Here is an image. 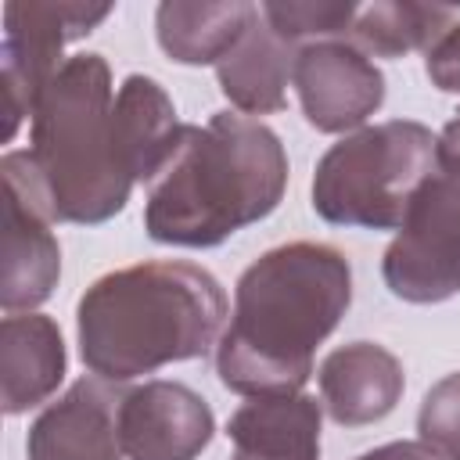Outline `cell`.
I'll return each instance as SVG.
<instances>
[{
  "instance_id": "52a82bcc",
  "label": "cell",
  "mask_w": 460,
  "mask_h": 460,
  "mask_svg": "<svg viewBox=\"0 0 460 460\" xmlns=\"http://www.w3.org/2000/svg\"><path fill=\"white\" fill-rule=\"evenodd\" d=\"M111 14L108 4H4V140H11L22 119H32L36 101L61 72L58 58L65 43L86 36Z\"/></svg>"
},
{
  "instance_id": "7a4b0ae2",
  "label": "cell",
  "mask_w": 460,
  "mask_h": 460,
  "mask_svg": "<svg viewBox=\"0 0 460 460\" xmlns=\"http://www.w3.org/2000/svg\"><path fill=\"white\" fill-rule=\"evenodd\" d=\"M352 302L349 259L316 241L259 255L237 280L234 316L216 345V374L241 395L298 392L320 341Z\"/></svg>"
},
{
  "instance_id": "7c38bea8",
  "label": "cell",
  "mask_w": 460,
  "mask_h": 460,
  "mask_svg": "<svg viewBox=\"0 0 460 460\" xmlns=\"http://www.w3.org/2000/svg\"><path fill=\"white\" fill-rule=\"evenodd\" d=\"M402 385V363L377 341H349L320 363V402L341 428L388 417Z\"/></svg>"
},
{
  "instance_id": "30bf717a",
  "label": "cell",
  "mask_w": 460,
  "mask_h": 460,
  "mask_svg": "<svg viewBox=\"0 0 460 460\" xmlns=\"http://www.w3.org/2000/svg\"><path fill=\"white\" fill-rule=\"evenodd\" d=\"M212 431L208 402L180 381H144L119 402V442L129 460H194Z\"/></svg>"
},
{
  "instance_id": "9c48e42d",
  "label": "cell",
  "mask_w": 460,
  "mask_h": 460,
  "mask_svg": "<svg viewBox=\"0 0 460 460\" xmlns=\"http://www.w3.org/2000/svg\"><path fill=\"white\" fill-rule=\"evenodd\" d=\"M302 115L320 133H345L363 126L385 101L381 68L345 40H320L298 50L295 75Z\"/></svg>"
},
{
  "instance_id": "ac0fdd59",
  "label": "cell",
  "mask_w": 460,
  "mask_h": 460,
  "mask_svg": "<svg viewBox=\"0 0 460 460\" xmlns=\"http://www.w3.org/2000/svg\"><path fill=\"white\" fill-rule=\"evenodd\" d=\"M259 14L288 43L309 47V43L338 40V36L352 32L359 7L356 4H262Z\"/></svg>"
},
{
  "instance_id": "3957f363",
  "label": "cell",
  "mask_w": 460,
  "mask_h": 460,
  "mask_svg": "<svg viewBox=\"0 0 460 460\" xmlns=\"http://www.w3.org/2000/svg\"><path fill=\"white\" fill-rule=\"evenodd\" d=\"M288 187L280 137L237 111L183 126L169 158L147 183L144 230L158 244L212 248L266 219Z\"/></svg>"
},
{
  "instance_id": "7402d4cb",
  "label": "cell",
  "mask_w": 460,
  "mask_h": 460,
  "mask_svg": "<svg viewBox=\"0 0 460 460\" xmlns=\"http://www.w3.org/2000/svg\"><path fill=\"white\" fill-rule=\"evenodd\" d=\"M356 460H438V456L420 442H388V446H377Z\"/></svg>"
},
{
  "instance_id": "2e32d148",
  "label": "cell",
  "mask_w": 460,
  "mask_h": 460,
  "mask_svg": "<svg viewBox=\"0 0 460 460\" xmlns=\"http://www.w3.org/2000/svg\"><path fill=\"white\" fill-rule=\"evenodd\" d=\"M259 7L244 0L226 4H162L155 32L162 50L180 65H219L255 22Z\"/></svg>"
},
{
  "instance_id": "44dd1931",
  "label": "cell",
  "mask_w": 460,
  "mask_h": 460,
  "mask_svg": "<svg viewBox=\"0 0 460 460\" xmlns=\"http://www.w3.org/2000/svg\"><path fill=\"white\" fill-rule=\"evenodd\" d=\"M435 155H438V165L446 169V176L449 180H460V111L442 126L438 144H435Z\"/></svg>"
},
{
  "instance_id": "9a60e30c",
  "label": "cell",
  "mask_w": 460,
  "mask_h": 460,
  "mask_svg": "<svg viewBox=\"0 0 460 460\" xmlns=\"http://www.w3.org/2000/svg\"><path fill=\"white\" fill-rule=\"evenodd\" d=\"M4 410L25 413L40 406L65 377V341L43 313H7L0 323Z\"/></svg>"
},
{
  "instance_id": "5bb4252c",
  "label": "cell",
  "mask_w": 460,
  "mask_h": 460,
  "mask_svg": "<svg viewBox=\"0 0 460 460\" xmlns=\"http://www.w3.org/2000/svg\"><path fill=\"white\" fill-rule=\"evenodd\" d=\"M302 47L288 43L262 14L248 25L237 47L216 65L223 97L244 115H270L288 104V79L295 75V58Z\"/></svg>"
},
{
  "instance_id": "5b68a950",
  "label": "cell",
  "mask_w": 460,
  "mask_h": 460,
  "mask_svg": "<svg viewBox=\"0 0 460 460\" xmlns=\"http://www.w3.org/2000/svg\"><path fill=\"white\" fill-rule=\"evenodd\" d=\"M435 144L438 137L413 119H392L341 137L316 162V216L338 226H399L417 190L435 176Z\"/></svg>"
},
{
  "instance_id": "277c9868",
  "label": "cell",
  "mask_w": 460,
  "mask_h": 460,
  "mask_svg": "<svg viewBox=\"0 0 460 460\" xmlns=\"http://www.w3.org/2000/svg\"><path fill=\"white\" fill-rule=\"evenodd\" d=\"M226 316L219 280L194 262H137L86 288L75 309L79 356L104 381H129L212 349Z\"/></svg>"
},
{
  "instance_id": "4fadbf2b",
  "label": "cell",
  "mask_w": 460,
  "mask_h": 460,
  "mask_svg": "<svg viewBox=\"0 0 460 460\" xmlns=\"http://www.w3.org/2000/svg\"><path fill=\"white\" fill-rule=\"evenodd\" d=\"M230 460H320V402L302 392L255 395L226 420Z\"/></svg>"
},
{
  "instance_id": "8992f818",
  "label": "cell",
  "mask_w": 460,
  "mask_h": 460,
  "mask_svg": "<svg viewBox=\"0 0 460 460\" xmlns=\"http://www.w3.org/2000/svg\"><path fill=\"white\" fill-rule=\"evenodd\" d=\"M381 277L402 302L431 305L460 295V180L431 176L410 201Z\"/></svg>"
},
{
  "instance_id": "8fae6325",
  "label": "cell",
  "mask_w": 460,
  "mask_h": 460,
  "mask_svg": "<svg viewBox=\"0 0 460 460\" xmlns=\"http://www.w3.org/2000/svg\"><path fill=\"white\" fill-rule=\"evenodd\" d=\"M119 402L104 377H79L29 428V460H119Z\"/></svg>"
},
{
  "instance_id": "ba28073f",
  "label": "cell",
  "mask_w": 460,
  "mask_h": 460,
  "mask_svg": "<svg viewBox=\"0 0 460 460\" xmlns=\"http://www.w3.org/2000/svg\"><path fill=\"white\" fill-rule=\"evenodd\" d=\"M4 172V277L0 302L7 313L32 309L50 298L61 277V248L50 234V212L32 183L29 155L11 151Z\"/></svg>"
},
{
  "instance_id": "ffe728a7",
  "label": "cell",
  "mask_w": 460,
  "mask_h": 460,
  "mask_svg": "<svg viewBox=\"0 0 460 460\" xmlns=\"http://www.w3.org/2000/svg\"><path fill=\"white\" fill-rule=\"evenodd\" d=\"M424 72L438 90L460 93V22L424 50Z\"/></svg>"
},
{
  "instance_id": "d6986e66",
  "label": "cell",
  "mask_w": 460,
  "mask_h": 460,
  "mask_svg": "<svg viewBox=\"0 0 460 460\" xmlns=\"http://www.w3.org/2000/svg\"><path fill=\"white\" fill-rule=\"evenodd\" d=\"M417 435L438 460H460V370L428 388L417 410Z\"/></svg>"
},
{
  "instance_id": "6da1fadb",
  "label": "cell",
  "mask_w": 460,
  "mask_h": 460,
  "mask_svg": "<svg viewBox=\"0 0 460 460\" xmlns=\"http://www.w3.org/2000/svg\"><path fill=\"white\" fill-rule=\"evenodd\" d=\"M176 108L151 75H126L111 93L101 54H75L32 108L29 172L61 223H104L140 180H155L180 137Z\"/></svg>"
},
{
  "instance_id": "e0dca14e",
  "label": "cell",
  "mask_w": 460,
  "mask_h": 460,
  "mask_svg": "<svg viewBox=\"0 0 460 460\" xmlns=\"http://www.w3.org/2000/svg\"><path fill=\"white\" fill-rule=\"evenodd\" d=\"M460 22L456 4H370L359 7L352 36L363 54L402 58L410 50H428L449 25Z\"/></svg>"
}]
</instances>
